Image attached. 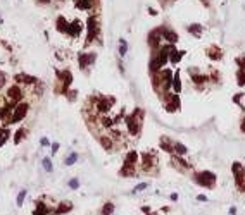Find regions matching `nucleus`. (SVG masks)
I'll return each instance as SVG.
<instances>
[{"label": "nucleus", "instance_id": "f257e3e1", "mask_svg": "<svg viewBox=\"0 0 245 215\" xmlns=\"http://www.w3.org/2000/svg\"><path fill=\"white\" fill-rule=\"evenodd\" d=\"M114 100L112 97H97V103H95V110L99 115H107L109 110L112 108L114 105Z\"/></svg>", "mask_w": 245, "mask_h": 215}, {"label": "nucleus", "instance_id": "f03ea898", "mask_svg": "<svg viewBox=\"0 0 245 215\" xmlns=\"http://www.w3.org/2000/svg\"><path fill=\"white\" fill-rule=\"evenodd\" d=\"M231 170H233V176H235V183H236L238 191L245 193V167L242 164L235 162L233 167H231Z\"/></svg>", "mask_w": 245, "mask_h": 215}, {"label": "nucleus", "instance_id": "7ed1b4c3", "mask_svg": "<svg viewBox=\"0 0 245 215\" xmlns=\"http://www.w3.org/2000/svg\"><path fill=\"white\" fill-rule=\"evenodd\" d=\"M195 183L199 186H207V188H214L216 184V176L209 170H204V172H197L194 176Z\"/></svg>", "mask_w": 245, "mask_h": 215}, {"label": "nucleus", "instance_id": "20e7f679", "mask_svg": "<svg viewBox=\"0 0 245 215\" xmlns=\"http://www.w3.org/2000/svg\"><path fill=\"white\" fill-rule=\"evenodd\" d=\"M28 108H30V105H28L26 102H19V103L14 107V110H12V115H10L9 122L16 124V122L22 120V119L26 117V114H28Z\"/></svg>", "mask_w": 245, "mask_h": 215}, {"label": "nucleus", "instance_id": "39448f33", "mask_svg": "<svg viewBox=\"0 0 245 215\" xmlns=\"http://www.w3.org/2000/svg\"><path fill=\"white\" fill-rule=\"evenodd\" d=\"M88 36H86V45H90L92 41H95V38H99V31H100V26H99V22L97 19L90 16L88 17Z\"/></svg>", "mask_w": 245, "mask_h": 215}, {"label": "nucleus", "instance_id": "423d86ee", "mask_svg": "<svg viewBox=\"0 0 245 215\" xmlns=\"http://www.w3.org/2000/svg\"><path fill=\"white\" fill-rule=\"evenodd\" d=\"M22 97H24V93H22V88H21L19 84L9 86V89H7V98H9V102L12 105H17L19 100H22Z\"/></svg>", "mask_w": 245, "mask_h": 215}, {"label": "nucleus", "instance_id": "0eeeda50", "mask_svg": "<svg viewBox=\"0 0 245 215\" xmlns=\"http://www.w3.org/2000/svg\"><path fill=\"white\" fill-rule=\"evenodd\" d=\"M149 45H150L152 52H157V50L161 48V45H162V36H161L159 30L150 31V35H149Z\"/></svg>", "mask_w": 245, "mask_h": 215}, {"label": "nucleus", "instance_id": "6e6552de", "mask_svg": "<svg viewBox=\"0 0 245 215\" xmlns=\"http://www.w3.org/2000/svg\"><path fill=\"white\" fill-rule=\"evenodd\" d=\"M155 164H157V157L154 153H145L142 158V167L145 172H150L152 169H155Z\"/></svg>", "mask_w": 245, "mask_h": 215}, {"label": "nucleus", "instance_id": "1a4fd4ad", "mask_svg": "<svg viewBox=\"0 0 245 215\" xmlns=\"http://www.w3.org/2000/svg\"><path fill=\"white\" fill-rule=\"evenodd\" d=\"M159 33H161V36H162L164 41L169 43V45H174L178 41V35L173 30H169V28H159Z\"/></svg>", "mask_w": 245, "mask_h": 215}, {"label": "nucleus", "instance_id": "9d476101", "mask_svg": "<svg viewBox=\"0 0 245 215\" xmlns=\"http://www.w3.org/2000/svg\"><path fill=\"white\" fill-rule=\"evenodd\" d=\"M95 59H97V55L95 53H80V67L81 69H88L92 64H95Z\"/></svg>", "mask_w": 245, "mask_h": 215}, {"label": "nucleus", "instance_id": "9b49d317", "mask_svg": "<svg viewBox=\"0 0 245 215\" xmlns=\"http://www.w3.org/2000/svg\"><path fill=\"white\" fill-rule=\"evenodd\" d=\"M81 31H83V22H80V21H72L71 24L67 26V35L71 36V38H78L80 35H81Z\"/></svg>", "mask_w": 245, "mask_h": 215}, {"label": "nucleus", "instance_id": "f8f14e48", "mask_svg": "<svg viewBox=\"0 0 245 215\" xmlns=\"http://www.w3.org/2000/svg\"><path fill=\"white\" fill-rule=\"evenodd\" d=\"M126 126H128V131H130V134L133 136H136L138 133H140V129H142V124L136 120V119L130 115V117H126Z\"/></svg>", "mask_w": 245, "mask_h": 215}, {"label": "nucleus", "instance_id": "ddd939ff", "mask_svg": "<svg viewBox=\"0 0 245 215\" xmlns=\"http://www.w3.org/2000/svg\"><path fill=\"white\" fill-rule=\"evenodd\" d=\"M171 158H173V165L176 167V169H178V170H180V172H186V170H188V169H190V164H188V162H186V160H185L183 157L173 155V157H171Z\"/></svg>", "mask_w": 245, "mask_h": 215}, {"label": "nucleus", "instance_id": "4468645a", "mask_svg": "<svg viewBox=\"0 0 245 215\" xmlns=\"http://www.w3.org/2000/svg\"><path fill=\"white\" fill-rule=\"evenodd\" d=\"M57 79H59L61 84H64L66 88H69V84L72 83L71 71H57Z\"/></svg>", "mask_w": 245, "mask_h": 215}, {"label": "nucleus", "instance_id": "2eb2a0df", "mask_svg": "<svg viewBox=\"0 0 245 215\" xmlns=\"http://www.w3.org/2000/svg\"><path fill=\"white\" fill-rule=\"evenodd\" d=\"M205 53H207V57L212 60H219L221 57H223V52H221V48L217 47V45H211L209 48L205 50Z\"/></svg>", "mask_w": 245, "mask_h": 215}, {"label": "nucleus", "instance_id": "dca6fc26", "mask_svg": "<svg viewBox=\"0 0 245 215\" xmlns=\"http://www.w3.org/2000/svg\"><path fill=\"white\" fill-rule=\"evenodd\" d=\"M100 139V145H102L104 150H107V152H111L114 148V138L109 136V134H102V136H99Z\"/></svg>", "mask_w": 245, "mask_h": 215}, {"label": "nucleus", "instance_id": "f3484780", "mask_svg": "<svg viewBox=\"0 0 245 215\" xmlns=\"http://www.w3.org/2000/svg\"><path fill=\"white\" fill-rule=\"evenodd\" d=\"M97 5V0H76V9L80 10H92Z\"/></svg>", "mask_w": 245, "mask_h": 215}, {"label": "nucleus", "instance_id": "a211bd4d", "mask_svg": "<svg viewBox=\"0 0 245 215\" xmlns=\"http://www.w3.org/2000/svg\"><path fill=\"white\" fill-rule=\"evenodd\" d=\"M190 79L195 83V86H202L209 81V78L205 74H197V72H190Z\"/></svg>", "mask_w": 245, "mask_h": 215}, {"label": "nucleus", "instance_id": "6ab92c4d", "mask_svg": "<svg viewBox=\"0 0 245 215\" xmlns=\"http://www.w3.org/2000/svg\"><path fill=\"white\" fill-rule=\"evenodd\" d=\"M171 91L174 95H178L181 91V79H180V72H174L173 74V83H171Z\"/></svg>", "mask_w": 245, "mask_h": 215}, {"label": "nucleus", "instance_id": "aec40b11", "mask_svg": "<svg viewBox=\"0 0 245 215\" xmlns=\"http://www.w3.org/2000/svg\"><path fill=\"white\" fill-rule=\"evenodd\" d=\"M186 153H188V148L185 146L183 143H178V141H174V145H173V155L185 157Z\"/></svg>", "mask_w": 245, "mask_h": 215}, {"label": "nucleus", "instance_id": "412c9836", "mask_svg": "<svg viewBox=\"0 0 245 215\" xmlns=\"http://www.w3.org/2000/svg\"><path fill=\"white\" fill-rule=\"evenodd\" d=\"M173 145H174V141H171L169 138H161V148L162 150H166L167 153H171L173 155Z\"/></svg>", "mask_w": 245, "mask_h": 215}, {"label": "nucleus", "instance_id": "4be33fe9", "mask_svg": "<svg viewBox=\"0 0 245 215\" xmlns=\"http://www.w3.org/2000/svg\"><path fill=\"white\" fill-rule=\"evenodd\" d=\"M135 172H136V167H133V165H124L121 167V170H119V174L121 176H126V177H131V176H135Z\"/></svg>", "mask_w": 245, "mask_h": 215}, {"label": "nucleus", "instance_id": "5701e85b", "mask_svg": "<svg viewBox=\"0 0 245 215\" xmlns=\"http://www.w3.org/2000/svg\"><path fill=\"white\" fill-rule=\"evenodd\" d=\"M67 26H69V22H67L66 17H62V16L57 19V22H55V28H57V31H61V33H66V31H67Z\"/></svg>", "mask_w": 245, "mask_h": 215}, {"label": "nucleus", "instance_id": "b1692460", "mask_svg": "<svg viewBox=\"0 0 245 215\" xmlns=\"http://www.w3.org/2000/svg\"><path fill=\"white\" fill-rule=\"evenodd\" d=\"M136 162H138V153H136V152H130V153L126 155V160H124V164H126V165L136 167Z\"/></svg>", "mask_w": 245, "mask_h": 215}, {"label": "nucleus", "instance_id": "393cba45", "mask_svg": "<svg viewBox=\"0 0 245 215\" xmlns=\"http://www.w3.org/2000/svg\"><path fill=\"white\" fill-rule=\"evenodd\" d=\"M185 55L183 50H173L171 52V55H169V62H173V64H178L180 60H181V57Z\"/></svg>", "mask_w": 245, "mask_h": 215}, {"label": "nucleus", "instance_id": "a878e982", "mask_svg": "<svg viewBox=\"0 0 245 215\" xmlns=\"http://www.w3.org/2000/svg\"><path fill=\"white\" fill-rule=\"evenodd\" d=\"M16 79L21 81V83H24V84H35L36 83V79L33 78V76H28V74H17Z\"/></svg>", "mask_w": 245, "mask_h": 215}, {"label": "nucleus", "instance_id": "bb28decb", "mask_svg": "<svg viewBox=\"0 0 245 215\" xmlns=\"http://www.w3.org/2000/svg\"><path fill=\"white\" fill-rule=\"evenodd\" d=\"M112 214H114V203L112 201L104 203L102 210H100V215H112Z\"/></svg>", "mask_w": 245, "mask_h": 215}, {"label": "nucleus", "instance_id": "cd10ccee", "mask_svg": "<svg viewBox=\"0 0 245 215\" xmlns=\"http://www.w3.org/2000/svg\"><path fill=\"white\" fill-rule=\"evenodd\" d=\"M24 136H26V129H24V127L17 129V133L14 134V143H16V145H19V143H21V139H22Z\"/></svg>", "mask_w": 245, "mask_h": 215}, {"label": "nucleus", "instance_id": "c85d7f7f", "mask_svg": "<svg viewBox=\"0 0 245 215\" xmlns=\"http://www.w3.org/2000/svg\"><path fill=\"white\" fill-rule=\"evenodd\" d=\"M76 162H78V153H74V152L69 153V155L66 157V160H64L66 165H72V164H76Z\"/></svg>", "mask_w": 245, "mask_h": 215}, {"label": "nucleus", "instance_id": "c756f323", "mask_svg": "<svg viewBox=\"0 0 245 215\" xmlns=\"http://www.w3.org/2000/svg\"><path fill=\"white\" fill-rule=\"evenodd\" d=\"M236 83H238V86H245V71H242V69L236 71Z\"/></svg>", "mask_w": 245, "mask_h": 215}, {"label": "nucleus", "instance_id": "7c9ffc66", "mask_svg": "<svg viewBox=\"0 0 245 215\" xmlns=\"http://www.w3.org/2000/svg\"><path fill=\"white\" fill-rule=\"evenodd\" d=\"M49 214H50V210H49L47 206L43 205V203H40V205H38V208L35 210V214H33V215H49Z\"/></svg>", "mask_w": 245, "mask_h": 215}, {"label": "nucleus", "instance_id": "2f4dec72", "mask_svg": "<svg viewBox=\"0 0 245 215\" xmlns=\"http://www.w3.org/2000/svg\"><path fill=\"white\" fill-rule=\"evenodd\" d=\"M188 31L194 33L195 36H200V33H202V26H200V24H190V26H188Z\"/></svg>", "mask_w": 245, "mask_h": 215}, {"label": "nucleus", "instance_id": "473e14b6", "mask_svg": "<svg viewBox=\"0 0 245 215\" xmlns=\"http://www.w3.org/2000/svg\"><path fill=\"white\" fill-rule=\"evenodd\" d=\"M41 165H43V169H45L47 172H52V170H54V165H52V160L49 158V157L41 160Z\"/></svg>", "mask_w": 245, "mask_h": 215}, {"label": "nucleus", "instance_id": "72a5a7b5", "mask_svg": "<svg viewBox=\"0 0 245 215\" xmlns=\"http://www.w3.org/2000/svg\"><path fill=\"white\" fill-rule=\"evenodd\" d=\"M126 53H128V43H126L124 40H121V41H119V55L124 57Z\"/></svg>", "mask_w": 245, "mask_h": 215}, {"label": "nucleus", "instance_id": "f704fd0d", "mask_svg": "<svg viewBox=\"0 0 245 215\" xmlns=\"http://www.w3.org/2000/svg\"><path fill=\"white\" fill-rule=\"evenodd\" d=\"M24 198H26V189H21L19 195H17V200H16V205L22 206V203H24Z\"/></svg>", "mask_w": 245, "mask_h": 215}, {"label": "nucleus", "instance_id": "c9c22d12", "mask_svg": "<svg viewBox=\"0 0 245 215\" xmlns=\"http://www.w3.org/2000/svg\"><path fill=\"white\" fill-rule=\"evenodd\" d=\"M67 186H69L71 189H78V188H80V181H78L76 177H72V179H69V183H67Z\"/></svg>", "mask_w": 245, "mask_h": 215}, {"label": "nucleus", "instance_id": "e433bc0d", "mask_svg": "<svg viewBox=\"0 0 245 215\" xmlns=\"http://www.w3.org/2000/svg\"><path fill=\"white\" fill-rule=\"evenodd\" d=\"M235 62H236V66H238V69L245 71V57H238V59H236Z\"/></svg>", "mask_w": 245, "mask_h": 215}, {"label": "nucleus", "instance_id": "4c0bfd02", "mask_svg": "<svg viewBox=\"0 0 245 215\" xmlns=\"http://www.w3.org/2000/svg\"><path fill=\"white\" fill-rule=\"evenodd\" d=\"M5 83H7V76H5V72H0V89L5 86Z\"/></svg>", "mask_w": 245, "mask_h": 215}, {"label": "nucleus", "instance_id": "58836bf2", "mask_svg": "<svg viewBox=\"0 0 245 215\" xmlns=\"http://www.w3.org/2000/svg\"><path fill=\"white\" fill-rule=\"evenodd\" d=\"M76 95H78V93H76V91H69V89H67V93H66V97L69 98V100H76Z\"/></svg>", "mask_w": 245, "mask_h": 215}, {"label": "nucleus", "instance_id": "ea45409f", "mask_svg": "<svg viewBox=\"0 0 245 215\" xmlns=\"http://www.w3.org/2000/svg\"><path fill=\"white\" fill-rule=\"evenodd\" d=\"M147 183H140V184L136 186V188H135V193H136V191H143V189H147Z\"/></svg>", "mask_w": 245, "mask_h": 215}, {"label": "nucleus", "instance_id": "a19ab883", "mask_svg": "<svg viewBox=\"0 0 245 215\" xmlns=\"http://www.w3.org/2000/svg\"><path fill=\"white\" fill-rule=\"evenodd\" d=\"M57 152H59V143H54V145H52V153L55 155Z\"/></svg>", "mask_w": 245, "mask_h": 215}, {"label": "nucleus", "instance_id": "79ce46f5", "mask_svg": "<svg viewBox=\"0 0 245 215\" xmlns=\"http://www.w3.org/2000/svg\"><path fill=\"white\" fill-rule=\"evenodd\" d=\"M49 145H50L49 138H41V146H49Z\"/></svg>", "mask_w": 245, "mask_h": 215}, {"label": "nucleus", "instance_id": "37998d69", "mask_svg": "<svg viewBox=\"0 0 245 215\" xmlns=\"http://www.w3.org/2000/svg\"><path fill=\"white\" fill-rule=\"evenodd\" d=\"M197 200H199V201H207V196H205V195H199V196H197Z\"/></svg>", "mask_w": 245, "mask_h": 215}, {"label": "nucleus", "instance_id": "c03bdc74", "mask_svg": "<svg viewBox=\"0 0 245 215\" xmlns=\"http://www.w3.org/2000/svg\"><path fill=\"white\" fill-rule=\"evenodd\" d=\"M228 214H230V215H235L236 214V208H235V206H231V208L228 210Z\"/></svg>", "mask_w": 245, "mask_h": 215}, {"label": "nucleus", "instance_id": "a18cd8bd", "mask_svg": "<svg viewBox=\"0 0 245 215\" xmlns=\"http://www.w3.org/2000/svg\"><path fill=\"white\" fill-rule=\"evenodd\" d=\"M240 129H242V131L245 133V117L242 119V122H240Z\"/></svg>", "mask_w": 245, "mask_h": 215}, {"label": "nucleus", "instance_id": "49530a36", "mask_svg": "<svg viewBox=\"0 0 245 215\" xmlns=\"http://www.w3.org/2000/svg\"><path fill=\"white\" fill-rule=\"evenodd\" d=\"M169 198H171L173 201H176V200H178V195H176V193H171V196H169Z\"/></svg>", "mask_w": 245, "mask_h": 215}, {"label": "nucleus", "instance_id": "de8ad7c7", "mask_svg": "<svg viewBox=\"0 0 245 215\" xmlns=\"http://www.w3.org/2000/svg\"><path fill=\"white\" fill-rule=\"evenodd\" d=\"M38 4H50V0H38Z\"/></svg>", "mask_w": 245, "mask_h": 215}, {"label": "nucleus", "instance_id": "09e8293b", "mask_svg": "<svg viewBox=\"0 0 245 215\" xmlns=\"http://www.w3.org/2000/svg\"><path fill=\"white\" fill-rule=\"evenodd\" d=\"M202 2H205V4H207V5H209V4H211V0H202Z\"/></svg>", "mask_w": 245, "mask_h": 215}, {"label": "nucleus", "instance_id": "8fccbe9b", "mask_svg": "<svg viewBox=\"0 0 245 215\" xmlns=\"http://www.w3.org/2000/svg\"><path fill=\"white\" fill-rule=\"evenodd\" d=\"M61 2H62V0H61Z\"/></svg>", "mask_w": 245, "mask_h": 215}]
</instances>
